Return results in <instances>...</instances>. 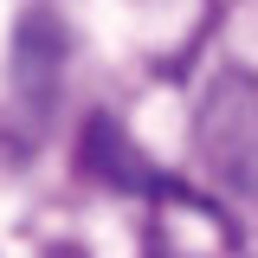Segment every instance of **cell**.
Instances as JSON below:
<instances>
[{"label":"cell","mask_w":258,"mask_h":258,"mask_svg":"<svg viewBox=\"0 0 258 258\" xmlns=\"http://www.w3.org/2000/svg\"><path fill=\"white\" fill-rule=\"evenodd\" d=\"M194 149L232 194H258V71H220L194 110Z\"/></svg>","instance_id":"6da1fadb"},{"label":"cell","mask_w":258,"mask_h":258,"mask_svg":"<svg viewBox=\"0 0 258 258\" xmlns=\"http://www.w3.org/2000/svg\"><path fill=\"white\" fill-rule=\"evenodd\" d=\"M78 168L91 174V181H103V187L116 194H149V200H181V207H194V213H207V220H220V207L213 200H200L194 187H181L174 174H161L155 161L142 155L136 142H129V129L110 116V110H97V116H84V136H78ZM226 226V220H220Z\"/></svg>","instance_id":"7a4b0ae2"},{"label":"cell","mask_w":258,"mask_h":258,"mask_svg":"<svg viewBox=\"0 0 258 258\" xmlns=\"http://www.w3.org/2000/svg\"><path fill=\"white\" fill-rule=\"evenodd\" d=\"M58 64H64V32L52 13H26L20 20V45H13V78L26 97H45L58 84Z\"/></svg>","instance_id":"3957f363"},{"label":"cell","mask_w":258,"mask_h":258,"mask_svg":"<svg viewBox=\"0 0 258 258\" xmlns=\"http://www.w3.org/2000/svg\"><path fill=\"white\" fill-rule=\"evenodd\" d=\"M45 258H91L84 245H45Z\"/></svg>","instance_id":"277c9868"}]
</instances>
